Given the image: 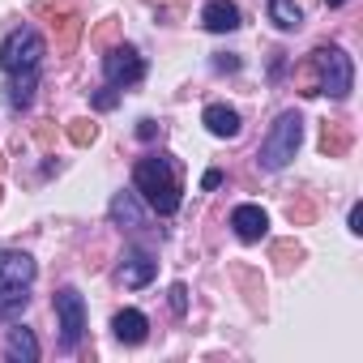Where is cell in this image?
Wrapping results in <instances>:
<instances>
[{"label":"cell","instance_id":"cell-1","mask_svg":"<svg viewBox=\"0 0 363 363\" xmlns=\"http://www.w3.org/2000/svg\"><path fill=\"white\" fill-rule=\"evenodd\" d=\"M133 184L145 197L150 210L158 214H175L179 210V167L171 154H150L133 167Z\"/></svg>","mask_w":363,"mask_h":363},{"label":"cell","instance_id":"cell-2","mask_svg":"<svg viewBox=\"0 0 363 363\" xmlns=\"http://www.w3.org/2000/svg\"><path fill=\"white\" fill-rule=\"evenodd\" d=\"M299 141H303V116H299V111H282V116L269 124L265 141H261V154H257L261 171H282V167L299 154Z\"/></svg>","mask_w":363,"mask_h":363},{"label":"cell","instance_id":"cell-3","mask_svg":"<svg viewBox=\"0 0 363 363\" xmlns=\"http://www.w3.org/2000/svg\"><path fill=\"white\" fill-rule=\"evenodd\" d=\"M316 77V94H329V99H346L354 90V65L342 48H316L308 60H303Z\"/></svg>","mask_w":363,"mask_h":363},{"label":"cell","instance_id":"cell-4","mask_svg":"<svg viewBox=\"0 0 363 363\" xmlns=\"http://www.w3.org/2000/svg\"><path fill=\"white\" fill-rule=\"evenodd\" d=\"M43 35L35 26H22L13 30L5 43H0V69L5 73H26V69H39L43 65Z\"/></svg>","mask_w":363,"mask_h":363},{"label":"cell","instance_id":"cell-5","mask_svg":"<svg viewBox=\"0 0 363 363\" xmlns=\"http://www.w3.org/2000/svg\"><path fill=\"white\" fill-rule=\"evenodd\" d=\"M52 303H56V320H60V350H77L82 329H86V303H82V295L73 286H65V291H56Z\"/></svg>","mask_w":363,"mask_h":363},{"label":"cell","instance_id":"cell-6","mask_svg":"<svg viewBox=\"0 0 363 363\" xmlns=\"http://www.w3.org/2000/svg\"><path fill=\"white\" fill-rule=\"evenodd\" d=\"M103 77H107V86H116V90H124V86H137L141 77H145V60L137 56V48H111L107 56H103Z\"/></svg>","mask_w":363,"mask_h":363},{"label":"cell","instance_id":"cell-7","mask_svg":"<svg viewBox=\"0 0 363 363\" xmlns=\"http://www.w3.org/2000/svg\"><path fill=\"white\" fill-rule=\"evenodd\" d=\"M154 274H158V261H154L150 252H141V248H128L124 261H120V274H116V278H120V286L137 291V286H150Z\"/></svg>","mask_w":363,"mask_h":363},{"label":"cell","instance_id":"cell-8","mask_svg":"<svg viewBox=\"0 0 363 363\" xmlns=\"http://www.w3.org/2000/svg\"><path fill=\"white\" fill-rule=\"evenodd\" d=\"M35 274H39V265L30 252H13V248L0 252V286H30Z\"/></svg>","mask_w":363,"mask_h":363},{"label":"cell","instance_id":"cell-9","mask_svg":"<svg viewBox=\"0 0 363 363\" xmlns=\"http://www.w3.org/2000/svg\"><path fill=\"white\" fill-rule=\"evenodd\" d=\"M231 227H235V235H240L244 244H257V240H265V231H269V214H265L261 206H235V210H231Z\"/></svg>","mask_w":363,"mask_h":363},{"label":"cell","instance_id":"cell-10","mask_svg":"<svg viewBox=\"0 0 363 363\" xmlns=\"http://www.w3.org/2000/svg\"><path fill=\"white\" fill-rule=\"evenodd\" d=\"M201 26H206L210 35L240 30V5H235V0H210L206 13H201Z\"/></svg>","mask_w":363,"mask_h":363},{"label":"cell","instance_id":"cell-11","mask_svg":"<svg viewBox=\"0 0 363 363\" xmlns=\"http://www.w3.org/2000/svg\"><path fill=\"white\" fill-rule=\"evenodd\" d=\"M107 214H111V223H116L120 231H141V227H145V210H141L137 193H116Z\"/></svg>","mask_w":363,"mask_h":363},{"label":"cell","instance_id":"cell-12","mask_svg":"<svg viewBox=\"0 0 363 363\" xmlns=\"http://www.w3.org/2000/svg\"><path fill=\"white\" fill-rule=\"evenodd\" d=\"M111 333H116V342H124V346H137V342H145V333H150V320H145V312H137V308H124V312H116V320H111Z\"/></svg>","mask_w":363,"mask_h":363},{"label":"cell","instance_id":"cell-13","mask_svg":"<svg viewBox=\"0 0 363 363\" xmlns=\"http://www.w3.org/2000/svg\"><path fill=\"white\" fill-rule=\"evenodd\" d=\"M13 82L5 86V99H9V107H18V111H26L30 103H35V86H39V69H26V73H9Z\"/></svg>","mask_w":363,"mask_h":363},{"label":"cell","instance_id":"cell-14","mask_svg":"<svg viewBox=\"0 0 363 363\" xmlns=\"http://www.w3.org/2000/svg\"><path fill=\"white\" fill-rule=\"evenodd\" d=\"M201 120H206V128H210L214 137H235V133H240V111L227 107V103H210Z\"/></svg>","mask_w":363,"mask_h":363},{"label":"cell","instance_id":"cell-15","mask_svg":"<svg viewBox=\"0 0 363 363\" xmlns=\"http://www.w3.org/2000/svg\"><path fill=\"white\" fill-rule=\"evenodd\" d=\"M5 359H9V363H35V359H39L35 333H30V329H13L9 342H5Z\"/></svg>","mask_w":363,"mask_h":363},{"label":"cell","instance_id":"cell-16","mask_svg":"<svg viewBox=\"0 0 363 363\" xmlns=\"http://www.w3.org/2000/svg\"><path fill=\"white\" fill-rule=\"evenodd\" d=\"M30 286H0V325L5 320H22V312L30 308Z\"/></svg>","mask_w":363,"mask_h":363},{"label":"cell","instance_id":"cell-17","mask_svg":"<svg viewBox=\"0 0 363 363\" xmlns=\"http://www.w3.org/2000/svg\"><path fill=\"white\" fill-rule=\"evenodd\" d=\"M320 150H325L329 158H342V154L350 150V133H346V124L329 120V124L320 128Z\"/></svg>","mask_w":363,"mask_h":363},{"label":"cell","instance_id":"cell-18","mask_svg":"<svg viewBox=\"0 0 363 363\" xmlns=\"http://www.w3.org/2000/svg\"><path fill=\"white\" fill-rule=\"evenodd\" d=\"M269 22H274L278 30H299L303 9L295 5V0H269Z\"/></svg>","mask_w":363,"mask_h":363},{"label":"cell","instance_id":"cell-19","mask_svg":"<svg viewBox=\"0 0 363 363\" xmlns=\"http://www.w3.org/2000/svg\"><path fill=\"white\" fill-rule=\"evenodd\" d=\"M94 137H99L94 120H69V141L73 145H94Z\"/></svg>","mask_w":363,"mask_h":363},{"label":"cell","instance_id":"cell-20","mask_svg":"<svg viewBox=\"0 0 363 363\" xmlns=\"http://www.w3.org/2000/svg\"><path fill=\"white\" fill-rule=\"evenodd\" d=\"M60 30H65V39H60V52H73V48H77V35H82V18H77V13L60 18Z\"/></svg>","mask_w":363,"mask_h":363},{"label":"cell","instance_id":"cell-21","mask_svg":"<svg viewBox=\"0 0 363 363\" xmlns=\"http://www.w3.org/2000/svg\"><path fill=\"white\" fill-rule=\"evenodd\" d=\"M286 214H291V223H295V227H303V223H312V218H316V206H312V201H295Z\"/></svg>","mask_w":363,"mask_h":363},{"label":"cell","instance_id":"cell-22","mask_svg":"<svg viewBox=\"0 0 363 363\" xmlns=\"http://www.w3.org/2000/svg\"><path fill=\"white\" fill-rule=\"evenodd\" d=\"M171 308H175L179 316L189 312V286H184V282H175V286H171Z\"/></svg>","mask_w":363,"mask_h":363},{"label":"cell","instance_id":"cell-23","mask_svg":"<svg viewBox=\"0 0 363 363\" xmlns=\"http://www.w3.org/2000/svg\"><path fill=\"white\" fill-rule=\"evenodd\" d=\"M116 103H120V94H116V86H103V90L94 94V107H99V111H111Z\"/></svg>","mask_w":363,"mask_h":363},{"label":"cell","instance_id":"cell-24","mask_svg":"<svg viewBox=\"0 0 363 363\" xmlns=\"http://www.w3.org/2000/svg\"><path fill=\"white\" fill-rule=\"evenodd\" d=\"M218 184H223V171H206V175H201V189H206V193H214Z\"/></svg>","mask_w":363,"mask_h":363},{"label":"cell","instance_id":"cell-25","mask_svg":"<svg viewBox=\"0 0 363 363\" xmlns=\"http://www.w3.org/2000/svg\"><path fill=\"white\" fill-rule=\"evenodd\" d=\"M350 231L363 235V206H350Z\"/></svg>","mask_w":363,"mask_h":363},{"label":"cell","instance_id":"cell-26","mask_svg":"<svg viewBox=\"0 0 363 363\" xmlns=\"http://www.w3.org/2000/svg\"><path fill=\"white\" fill-rule=\"evenodd\" d=\"M154 133H158V124H154V120H141V124H137V137H141V141H150Z\"/></svg>","mask_w":363,"mask_h":363},{"label":"cell","instance_id":"cell-27","mask_svg":"<svg viewBox=\"0 0 363 363\" xmlns=\"http://www.w3.org/2000/svg\"><path fill=\"white\" fill-rule=\"evenodd\" d=\"M214 69H227V73H235V69H240V60H235V56H223V60H214Z\"/></svg>","mask_w":363,"mask_h":363},{"label":"cell","instance_id":"cell-28","mask_svg":"<svg viewBox=\"0 0 363 363\" xmlns=\"http://www.w3.org/2000/svg\"><path fill=\"white\" fill-rule=\"evenodd\" d=\"M325 5H329V9H337V5H346V0H325Z\"/></svg>","mask_w":363,"mask_h":363},{"label":"cell","instance_id":"cell-29","mask_svg":"<svg viewBox=\"0 0 363 363\" xmlns=\"http://www.w3.org/2000/svg\"><path fill=\"white\" fill-rule=\"evenodd\" d=\"M0 171H5V158H0Z\"/></svg>","mask_w":363,"mask_h":363}]
</instances>
